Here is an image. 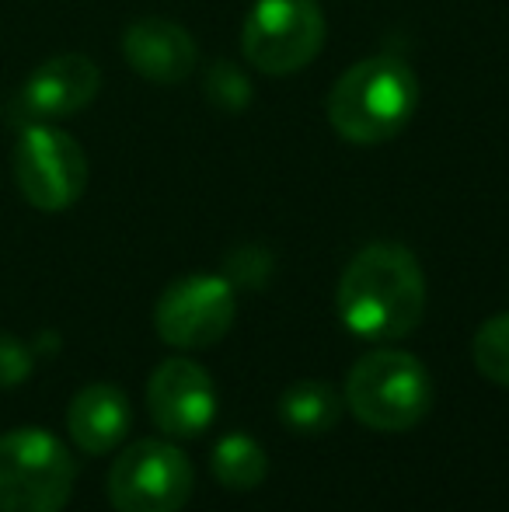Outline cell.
I'll list each match as a JSON object with an SVG mask.
<instances>
[{
	"instance_id": "obj_1",
	"label": "cell",
	"mask_w": 509,
	"mask_h": 512,
	"mask_svg": "<svg viewBox=\"0 0 509 512\" xmlns=\"http://www.w3.org/2000/svg\"><path fill=\"white\" fill-rule=\"evenodd\" d=\"M339 321L370 342L412 335L426 314V276L405 244H367L346 265L335 293Z\"/></svg>"
},
{
	"instance_id": "obj_2",
	"label": "cell",
	"mask_w": 509,
	"mask_h": 512,
	"mask_svg": "<svg viewBox=\"0 0 509 512\" xmlns=\"http://www.w3.org/2000/svg\"><path fill=\"white\" fill-rule=\"evenodd\" d=\"M419 108V77L398 56H367L335 81L328 122L342 140L377 147L401 133Z\"/></svg>"
},
{
	"instance_id": "obj_3",
	"label": "cell",
	"mask_w": 509,
	"mask_h": 512,
	"mask_svg": "<svg viewBox=\"0 0 509 512\" xmlns=\"http://www.w3.org/2000/svg\"><path fill=\"white\" fill-rule=\"evenodd\" d=\"M346 405L356 422L374 432H405L433 405L429 370L401 349H374L353 363L346 377Z\"/></svg>"
},
{
	"instance_id": "obj_4",
	"label": "cell",
	"mask_w": 509,
	"mask_h": 512,
	"mask_svg": "<svg viewBox=\"0 0 509 512\" xmlns=\"http://www.w3.org/2000/svg\"><path fill=\"white\" fill-rule=\"evenodd\" d=\"M77 464L46 429L0 436V512H63L74 492Z\"/></svg>"
},
{
	"instance_id": "obj_5",
	"label": "cell",
	"mask_w": 509,
	"mask_h": 512,
	"mask_svg": "<svg viewBox=\"0 0 509 512\" xmlns=\"http://www.w3.org/2000/svg\"><path fill=\"white\" fill-rule=\"evenodd\" d=\"M325 46L318 0H255L241 28V53L255 70L286 77L304 70Z\"/></svg>"
},
{
	"instance_id": "obj_6",
	"label": "cell",
	"mask_w": 509,
	"mask_h": 512,
	"mask_svg": "<svg viewBox=\"0 0 509 512\" xmlns=\"http://www.w3.org/2000/svg\"><path fill=\"white\" fill-rule=\"evenodd\" d=\"M192 488V460L168 439L126 446L109 471V502L116 512H182Z\"/></svg>"
},
{
	"instance_id": "obj_7",
	"label": "cell",
	"mask_w": 509,
	"mask_h": 512,
	"mask_svg": "<svg viewBox=\"0 0 509 512\" xmlns=\"http://www.w3.org/2000/svg\"><path fill=\"white\" fill-rule=\"evenodd\" d=\"M14 178L28 206L63 213L88 189V157L81 143L53 122H32L14 147Z\"/></svg>"
},
{
	"instance_id": "obj_8",
	"label": "cell",
	"mask_w": 509,
	"mask_h": 512,
	"mask_svg": "<svg viewBox=\"0 0 509 512\" xmlns=\"http://www.w3.org/2000/svg\"><path fill=\"white\" fill-rule=\"evenodd\" d=\"M238 300L224 276H185L161 293L154 328L175 349H206L231 331Z\"/></svg>"
},
{
	"instance_id": "obj_9",
	"label": "cell",
	"mask_w": 509,
	"mask_h": 512,
	"mask_svg": "<svg viewBox=\"0 0 509 512\" xmlns=\"http://www.w3.org/2000/svg\"><path fill=\"white\" fill-rule=\"evenodd\" d=\"M147 408L154 425L171 439H196L213 425L217 391L196 359L171 356L150 373Z\"/></svg>"
},
{
	"instance_id": "obj_10",
	"label": "cell",
	"mask_w": 509,
	"mask_h": 512,
	"mask_svg": "<svg viewBox=\"0 0 509 512\" xmlns=\"http://www.w3.org/2000/svg\"><path fill=\"white\" fill-rule=\"evenodd\" d=\"M98 88H102V74H98V67L88 56H53L42 67H35L32 77L21 84V91L11 102V115L21 126L70 119V115H77L81 108L95 102Z\"/></svg>"
},
{
	"instance_id": "obj_11",
	"label": "cell",
	"mask_w": 509,
	"mask_h": 512,
	"mask_svg": "<svg viewBox=\"0 0 509 512\" xmlns=\"http://www.w3.org/2000/svg\"><path fill=\"white\" fill-rule=\"evenodd\" d=\"M123 56L143 81L178 84L196 70L199 49L178 21L140 18L123 32Z\"/></svg>"
},
{
	"instance_id": "obj_12",
	"label": "cell",
	"mask_w": 509,
	"mask_h": 512,
	"mask_svg": "<svg viewBox=\"0 0 509 512\" xmlns=\"http://www.w3.org/2000/svg\"><path fill=\"white\" fill-rule=\"evenodd\" d=\"M67 432L84 453L116 450L129 432V398L116 384H88L67 408Z\"/></svg>"
},
{
	"instance_id": "obj_13",
	"label": "cell",
	"mask_w": 509,
	"mask_h": 512,
	"mask_svg": "<svg viewBox=\"0 0 509 512\" xmlns=\"http://www.w3.org/2000/svg\"><path fill=\"white\" fill-rule=\"evenodd\" d=\"M342 415V398L325 380H297L279 394V422L297 436H325Z\"/></svg>"
},
{
	"instance_id": "obj_14",
	"label": "cell",
	"mask_w": 509,
	"mask_h": 512,
	"mask_svg": "<svg viewBox=\"0 0 509 512\" xmlns=\"http://www.w3.org/2000/svg\"><path fill=\"white\" fill-rule=\"evenodd\" d=\"M210 471L227 492H252L269 474V457L248 432H227L213 446Z\"/></svg>"
},
{
	"instance_id": "obj_15",
	"label": "cell",
	"mask_w": 509,
	"mask_h": 512,
	"mask_svg": "<svg viewBox=\"0 0 509 512\" xmlns=\"http://www.w3.org/2000/svg\"><path fill=\"white\" fill-rule=\"evenodd\" d=\"M471 356L485 380L509 387V314H496L475 331Z\"/></svg>"
},
{
	"instance_id": "obj_16",
	"label": "cell",
	"mask_w": 509,
	"mask_h": 512,
	"mask_svg": "<svg viewBox=\"0 0 509 512\" xmlns=\"http://www.w3.org/2000/svg\"><path fill=\"white\" fill-rule=\"evenodd\" d=\"M206 95L213 98V105L227 108V112H241L252 98V88H248L245 74L234 70L231 63H213L210 67V77H206Z\"/></svg>"
},
{
	"instance_id": "obj_17",
	"label": "cell",
	"mask_w": 509,
	"mask_h": 512,
	"mask_svg": "<svg viewBox=\"0 0 509 512\" xmlns=\"http://www.w3.org/2000/svg\"><path fill=\"white\" fill-rule=\"evenodd\" d=\"M32 366H35V356L25 342L11 335H0V391L7 387H18L32 377Z\"/></svg>"
}]
</instances>
